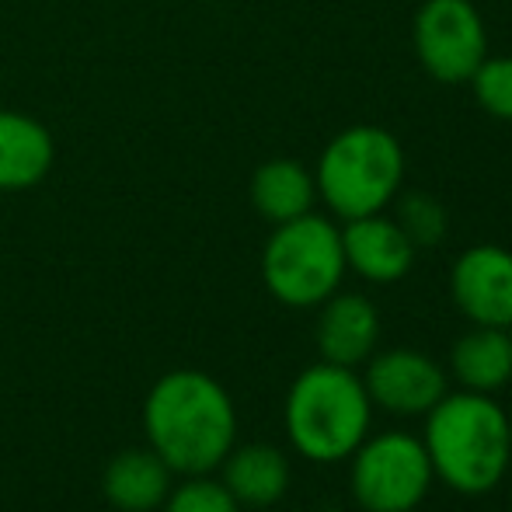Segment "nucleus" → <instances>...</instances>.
Listing matches in <instances>:
<instances>
[{"mask_svg": "<svg viewBox=\"0 0 512 512\" xmlns=\"http://www.w3.org/2000/svg\"><path fill=\"white\" fill-rule=\"evenodd\" d=\"M509 446H512V415H509Z\"/></svg>", "mask_w": 512, "mask_h": 512, "instance_id": "20", "label": "nucleus"}, {"mask_svg": "<svg viewBox=\"0 0 512 512\" xmlns=\"http://www.w3.org/2000/svg\"><path fill=\"white\" fill-rule=\"evenodd\" d=\"M509 509H512V499H509Z\"/></svg>", "mask_w": 512, "mask_h": 512, "instance_id": "21", "label": "nucleus"}, {"mask_svg": "<svg viewBox=\"0 0 512 512\" xmlns=\"http://www.w3.org/2000/svg\"><path fill=\"white\" fill-rule=\"evenodd\" d=\"M450 380L460 391L499 394L512 384V335L509 328H478L453 342L450 349Z\"/></svg>", "mask_w": 512, "mask_h": 512, "instance_id": "14", "label": "nucleus"}, {"mask_svg": "<svg viewBox=\"0 0 512 512\" xmlns=\"http://www.w3.org/2000/svg\"><path fill=\"white\" fill-rule=\"evenodd\" d=\"M314 342L324 363L359 370L380 345L377 304L363 293H331L321 304V314H317Z\"/></svg>", "mask_w": 512, "mask_h": 512, "instance_id": "11", "label": "nucleus"}, {"mask_svg": "<svg viewBox=\"0 0 512 512\" xmlns=\"http://www.w3.org/2000/svg\"><path fill=\"white\" fill-rule=\"evenodd\" d=\"M509 335H512V328H509Z\"/></svg>", "mask_w": 512, "mask_h": 512, "instance_id": "22", "label": "nucleus"}, {"mask_svg": "<svg viewBox=\"0 0 512 512\" xmlns=\"http://www.w3.org/2000/svg\"><path fill=\"white\" fill-rule=\"evenodd\" d=\"M171 478H175L171 467L150 446H136V450H122L108 460L102 492L122 512H150L164 506L171 492Z\"/></svg>", "mask_w": 512, "mask_h": 512, "instance_id": "15", "label": "nucleus"}, {"mask_svg": "<svg viewBox=\"0 0 512 512\" xmlns=\"http://www.w3.org/2000/svg\"><path fill=\"white\" fill-rule=\"evenodd\" d=\"M220 471H223L220 481L227 485V492L234 495L241 506H251V509L276 506V502L290 492V481H293L290 457L272 443L234 446V450L223 457Z\"/></svg>", "mask_w": 512, "mask_h": 512, "instance_id": "13", "label": "nucleus"}, {"mask_svg": "<svg viewBox=\"0 0 512 512\" xmlns=\"http://www.w3.org/2000/svg\"><path fill=\"white\" fill-rule=\"evenodd\" d=\"M373 401L352 366L314 363L286 391L283 425L310 464H342L373 429Z\"/></svg>", "mask_w": 512, "mask_h": 512, "instance_id": "3", "label": "nucleus"}, {"mask_svg": "<svg viewBox=\"0 0 512 512\" xmlns=\"http://www.w3.org/2000/svg\"><path fill=\"white\" fill-rule=\"evenodd\" d=\"M432 481L422 436L405 429L370 432L349 457V492L363 512H415Z\"/></svg>", "mask_w": 512, "mask_h": 512, "instance_id": "6", "label": "nucleus"}, {"mask_svg": "<svg viewBox=\"0 0 512 512\" xmlns=\"http://www.w3.org/2000/svg\"><path fill=\"white\" fill-rule=\"evenodd\" d=\"M415 53L425 74L464 84L488 56V32L471 0H425L415 14Z\"/></svg>", "mask_w": 512, "mask_h": 512, "instance_id": "7", "label": "nucleus"}, {"mask_svg": "<svg viewBox=\"0 0 512 512\" xmlns=\"http://www.w3.org/2000/svg\"><path fill=\"white\" fill-rule=\"evenodd\" d=\"M317 203V182L300 161L276 157L265 161L251 175V206L269 223H286L310 213Z\"/></svg>", "mask_w": 512, "mask_h": 512, "instance_id": "16", "label": "nucleus"}, {"mask_svg": "<svg viewBox=\"0 0 512 512\" xmlns=\"http://www.w3.org/2000/svg\"><path fill=\"white\" fill-rule=\"evenodd\" d=\"M478 105L502 122H512V56H485L471 74Z\"/></svg>", "mask_w": 512, "mask_h": 512, "instance_id": "18", "label": "nucleus"}, {"mask_svg": "<svg viewBox=\"0 0 512 512\" xmlns=\"http://www.w3.org/2000/svg\"><path fill=\"white\" fill-rule=\"evenodd\" d=\"M450 300L478 328H512V251L467 248L450 269Z\"/></svg>", "mask_w": 512, "mask_h": 512, "instance_id": "9", "label": "nucleus"}, {"mask_svg": "<svg viewBox=\"0 0 512 512\" xmlns=\"http://www.w3.org/2000/svg\"><path fill=\"white\" fill-rule=\"evenodd\" d=\"M314 182L338 220L384 213L405 182V150L387 129L349 126L324 147Z\"/></svg>", "mask_w": 512, "mask_h": 512, "instance_id": "4", "label": "nucleus"}, {"mask_svg": "<svg viewBox=\"0 0 512 512\" xmlns=\"http://www.w3.org/2000/svg\"><path fill=\"white\" fill-rule=\"evenodd\" d=\"M53 133L35 115L0 108V192L35 189L53 171Z\"/></svg>", "mask_w": 512, "mask_h": 512, "instance_id": "12", "label": "nucleus"}, {"mask_svg": "<svg viewBox=\"0 0 512 512\" xmlns=\"http://www.w3.org/2000/svg\"><path fill=\"white\" fill-rule=\"evenodd\" d=\"M342 251H345V269H352L359 279L377 286H391L405 279L415 265V244L398 227L394 216L370 213L345 220L342 227Z\"/></svg>", "mask_w": 512, "mask_h": 512, "instance_id": "10", "label": "nucleus"}, {"mask_svg": "<svg viewBox=\"0 0 512 512\" xmlns=\"http://www.w3.org/2000/svg\"><path fill=\"white\" fill-rule=\"evenodd\" d=\"M363 387L373 408L398 418H422L450 391L446 370L422 349H384L363 363Z\"/></svg>", "mask_w": 512, "mask_h": 512, "instance_id": "8", "label": "nucleus"}, {"mask_svg": "<svg viewBox=\"0 0 512 512\" xmlns=\"http://www.w3.org/2000/svg\"><path fill=\"white\" fill-rule=\"evenodd\" d=\"M164 512H241V502L227 492V485L209 474H192L164 499Z\"/></svg>", "mask_w": 512, "mask_h": 512, "instance_id": "19", "label": "nucleus"}, {"mask_svg": "<svg viewBox=\"0 0 512 512\" xmlns=\"http://www.w3.org/2000/svg\"><path fill=\"white\" fill-rule=\"evenodd\" d=\"M342 227L314 209L297 220L276 223L262 251L265 290L283 307L310 310L338 293L345 279Z\"/></svg>", "mask_w": 512, "mask_h": 512, "instance_id": "5", "label": "nucleus"}, {"mask_svg": "<svg viewBox=\"0 0 512 512\" xmlns=\"http://www.w3.org/2000/svg\"><path fill=\"white\" fill-rule=\"evenodd\" d=\"M422 418V446L432 474L450 492L481 499L506 481L512 467L509 411L495 394L446 391Z\"/></svg>", "mask_w": 512, "mask_h": 512, "instance_id": "2", "label": "nucleus"}, {"mask_svg": "<svg viewBox=\"0 0 512 512\" xmlns=\"http://www.w3.org/2000/svg\"><path fill=\"white\" fill-rule=\"evenodd\" d=\"M143 432L171 474H213L237 446L234 398L203 370H171L143 401Z\"/></svg>", "mask_w": 512, "mask_h": 512, "instance_id": "1", "label": "nucleus"}, {"mask_svg": "<svg viewBox=\"0 0 512 512\" xmlns=\"http://www.w3.org/2000/svg\"><path fill=\"white\" fill-rule=\"evenodd\" d=\"M398 227L408 234V241L415 248H436L446 237L450 227V216H446L443 203L429 192H398Z\"/></svg>", "mask_w": 512, "mask_h": 512, "instance_id": "17", "label": "nucleus"}]
</instances>
